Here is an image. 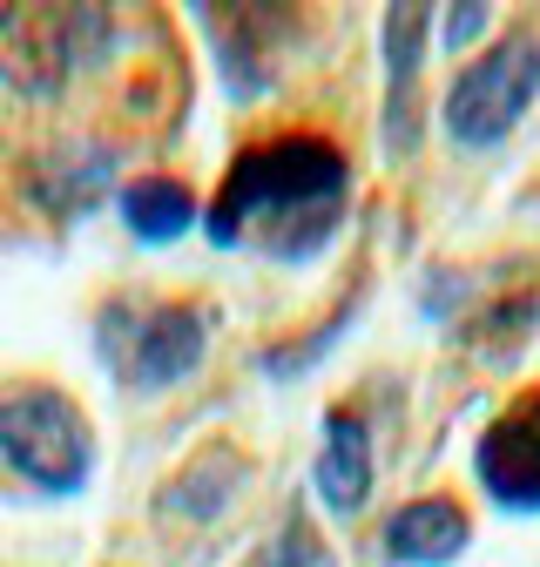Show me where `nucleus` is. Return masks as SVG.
Wrapping results in <instances>:
<instances>
[{
  "mask_svg": "<svg viewBox=\"0 0 540 567\" xmlns=\"http://www.w3.org/2000/svg\"><path fill=\"white\" fill-rule=\"evenodd\" d=\"M466 540H472L466 507H459V501H446V493L405 501V507L385 520V534H378V547H385V560H392V567H446V560H459V554H466Z\"/></svg>",
  "mask_w": 540,
  "mask_h": 567,
  "instance_id": "obj_7",
  "label": "nucleus"
},
{
  "mask_svg": "<svg viewBox=\"0 0 540 567\" xmlns=\"http://www.w3.org/2000/svg\"><path fill=\"white\" fill-rule=\"evenodd\" d=\"M115 41L108 8H0V82L14 95H61Z\"/></svg>",
  "mask_w": 540,
  "mask_h": 567,
  "instance_id": "obj_3",
  "label": "nucleus"
},
{
  "mask_svg": "<svg viewBox=\"0 0 540 567\" xmlns=\"http://www.w3.org/2000/svg\"><path fill=\"white\" fill-rule=\"evenodd\" d=\"M318 493L331 514H359L372 493V433L365 419L331 412L324 419V453H318Z\"/></svg>",
  "mask_w": 540,
  "mask_h": 567,
  "instance_id": "obj_9",
  "label": "nucleus"
},
{
  "mask_svg": "<svg viewBox=\"0 0 540 567\" xmlns=\"http://www.w3.org/2000/svg\"><path fill=\"white\" fill-rule=\"evenodd\" d=\"M243 480H250V466H243V453L237 446H202L169 486H163V514H183V520H217L237 493H243Z\"/></svg>",
  "mask_w": 540,
  "mask_h": 567,
  "instance_id": "obj_10",
  "label": "nucleus"
},
{
  "mask_svg": "<svg viewBox=\"0 0 540 567\" xmlns=\"http://www.w3.org/2000/svg\"><path fill=\"white\" fill-rule=\"evenodd\" d=\"M487 28V8H453V41H472Z\"/></svg>",
  "mask_w": 540,
  "mask_h": 567,
  "instance_id": "obj_14",
  "label": "nucleus"
},
{
  "mask_svg": "<svg viewBox=\"0 0 540 567\" xmlns=\"http://www.w3.org/2000/svg\"><path fill=\"white\" fill-rule=\"evenodd\" d=\"M345 203H352V163L324 135H278L230 163L202 230L224 250L250 244L263 257L298 264L331 244V230L345 224Z\"/></svg>",
  "mask_w": 540,
  "mask_h": 567,
  "instance_id": "obj_1",
  "label": "nucleus"
},
{
  "mask_svg": "<svg viewBox=\"0 0 540 567\" xmlns=\"http://www.w3.org/2000/svg\"><path fill=\"white\" fill-rule=\"evenodd\" d=\"M0 466L41 501H75L95 473V425L61 385H0Z\"/></svg>",
  "mask_w": 540,
  "mask_h": 567,
  "instance_id": "obj_2",
  "label": "nucleus"
},
{
  "mask_svg": "<svg viewBox=\"0 0 540 567\" xmlns=\"http://www.w3.org/2000/svg\"><path fill=\"white\" fill-rule=\"evenodd\" d=\"M250 567H331V547H324V534H318L304 514H291L278 534L257 547V560H250Z\"/></svg>",
  "mask_w": 540,
  "mask_h": 567,
  "instance_id": "obj_13",
  "label": "nucleus"
},
{
  "mask_svg": "<svg viewBox=\"0 0 540 567\" xmlns=\"http://www.w3.org/2000/svg\"><path fill=\"white\" fill-rule=\"evenodd\" d=\"M102 176H108V156L102 150H61L34 169V203L54 209V217H82V209L102 196Z\"/></svg>",
  "mask_w": 540,
  "mask_h": 567,
  "instance_id": "obj_12",
  "label": "nucleus"
},
{
  "mask_svg": "<svg viewBox=\"0 0 540 567\" xmlns=\"http://www.w3.org/2000/svg\"><path fill=\"white\" fill-rule=\"evenodd\" d=\"M472 473L507 514H540V392L507 405L480 446H472Z\"/></svg>",
  "mask_w": 540,
  "mask_h": 567,
  "instance_id": "obj_6",
  "label": "nucleus"
},
{
  "mask_svg": "<svg viewBox=\"0 0 540 567\" xmlns=\"http://www.w3.org/2000/svg\"><path fill=\"white\" fill-rule=\"evenodd\" d=\"M95 338H102V365L128 392H169L202 365L196 305H102Z\"/></svg>",
  "mask_w": 540,
  "mask_h": 567,
  "instance_id": "obj_4",
  "label": "nucleus"
},
{
  "mask_svg": "<svg viewBox=\"0 0 540 567\" xmlns=\"http://www.w3.org/2000/svg\"><path fill=\"white\" fill-rule=\"evenodd\" d=\"M122 224L143 237V244H176L196 224V196L176 176H143L122 189Z\"/></svg>",
  "mask_w": 540,
  "mask_h": 567,
  "instance_id": "obj_11",
  "label": "nucleus"
},
{
  "mask_svg": "<svg viewBox=\"0 0 540 567\" xmlns=\"http://www.w3.org/2000/svg\"><path fill=\"white\" fill-rule=\"evenodd\" d=\"M540 95V34H507L480 61H466L446 89V128L459 150H494V142L533 109Z\"/></svg>",
  "mask_w": 540,
  "mask_h": 567,
  "instance_id": "obj_5",
  "label": "nucleus"
},
{
  "mask_svg": "<svg viewBox=\"0 0 540 567\" xmlns=\"http://www.w3.org/2000/svg\"><path fill=\"white\" fill-rule=\"evenodd\" d=\"M419 41H426V8H392L385 14V142L392 156L413 150V89H419Z\"/></svg>",
  "mask_w": 540,
  "mask_h": 567,
  "instance_id": "obj_8",
  "label": "nucleus"
}]
</instances>
